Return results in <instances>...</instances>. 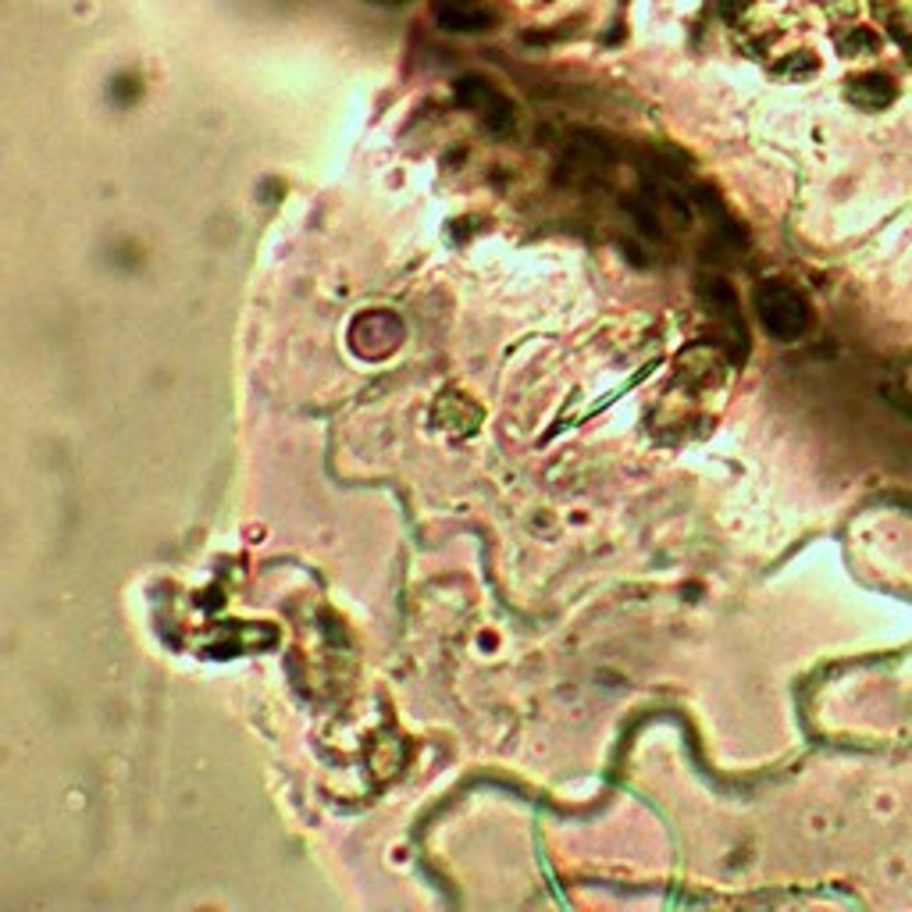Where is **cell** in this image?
Wrapping results in <instances>:
<instances>
[{
    "mask_svg": "<svg viewBox=\"0 0 912 912\" xmlns=\"http://www.w3.org/2000/svg\"><path fill=\"white\" fill-rule=\"evenodd\" d=\"M378 4H403V0H378Z\"/></svg>",
    "mask_w": 912,
    "mask_h": 912,
    "instance_id": "5",
    "label": "cell"
},
{
    "mask_svg": "<svg viewBox=\"0 0 912 912\" xmlns=\"http://www.w3.org/2000/svg\"><path fill=\"white\" fill-rule=\"evenodd\" d=\"M891 97H895V90L884 75H863L852 83V100H860L866 107H884Z\"/></svg>",
    "mask_w": 912,
    "mask_h": 912,
    "instance_id": "3",
    "label": "cell"
},
{
    "mask_svg": "<svg viewBox=\"0 0 912 912\" xmlns=\"http://www.w3.org/2000/svg\"><path fill=\"white\" fill-rule=\"evenodd\" d=\"M439 22L446 25V29H457V33H478V29H485L488 22H493V15L482 11V8L453 4V8H442L439 11Z\"/></svg>",
    "mask_w": 912,
    "mask_h": 912,
    "instance_id": "2",
    "label": "cell"
},
{
    "mask_svg": "<svg viewBox=\"0 0 912 912\" xmlns=\"http://www.w3.org/2000/svg\"><path fill=\"white\" fill-rule=\"evenodd\" d=\"M759 315H763V324L773 335H798L806 329V307H802V299L784 289V285H767L763 293H759Z\"/></svg>",
    "mask_w": 912,
    "mask_h": 912,
    "instance_id": "1",
    "label": "cell"
},
{
    "mask_svg": "<svg viewBox=\"0 0 912 912\" xmlns=\"http://www.w3.org/2000/svg\"><path fill=\"white\" fill-rule=\"evenodd\" d=\"M874 33H855L852 39H845V50H855V47H866V50H874Z\"/></svg>",
    "mask_w": 912,
    "mask_h": 912,
    "instance_id": "4",
    "label": "cell"
}]
</instances>
